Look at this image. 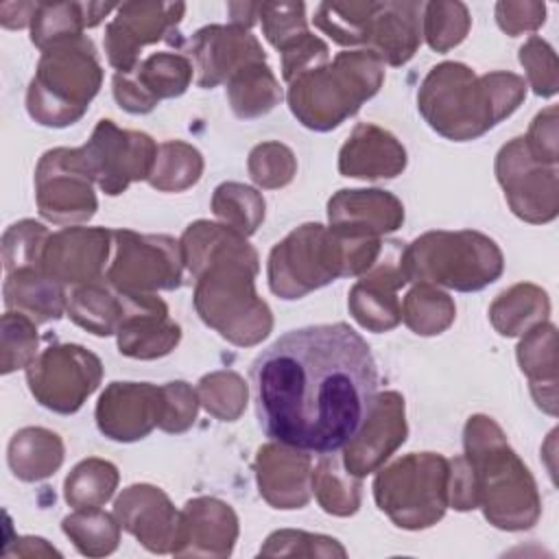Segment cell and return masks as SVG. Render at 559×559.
Here are the masks:
<instances>
[{
    "mask_svg": "<svg viewBox=\"0 0 559 559\" xmlns=\"http://www.w3.org/2000/svg\"><path fill=\"white\" fill-rule=\"evenodd\" d=\"M406 435L404 397L397 391L380 393L356 437L343 448L345 469L356 478L376 472L406 441Z\"/></svg>",
    "mask_w": 559,
    "mask_h": 559,
    "instance_id": "d6986e66",
    "label": "cell"
},
{
    "mask_svg": "<svg viewBox=\"0 0 559 559\" xmlns=\"http://www.w3.org/2000/svg\"><path fill=\"white\" fill-rule=\"evenodd\" d=\"M122 295L124 319L116 332L120 354L140 360H151L170 354L181 338V328L168 317V306L164 304V299H159L155 293Z\"/></svg>",
    "mask_w": 559,
    "mask_h": 559,
    "instance_id": "7402d4cb",
    "label": "cell"
},
{
    "mask_svg": "<svg viewBox=\"0 0 559 559\" xmlns=\"http://www.w3.org/2000/svg\"><path fill=\"white\" fill-rule=\"evenodd\" d=\"M37 352V328L24 312H4L2 317V373L28 367Z\"/></svg>",
    "mask_w": 559,
    "mask_h": 559,
    "instance_id": "681fc988",
    "label": "cell"
},
{
    "mask_svg": "<svg viewBox=\"0 0 559 559\" xmlns=\"http://www.w3.org/2000/svg\"><path fill=\"white\" fill-rule=\"evenodd\" d=\"M496 177L511 212L535 225L550 223L559 212L557 166L539 164L524 138H513L496 155Z\"/></svg>",
    "mask_w": 559,
    "mask_h": 559,
    "instance_id": "4fadbf2b",
    "label": "cell"
},
{
    "mask_svg": "<svg viewBox=\"0 0 559 559\" xmlns=\"http://www.w3.org/2000/svg\"><path fill=\"white\" fill-rule=\"evenodd\" d=\"M406 168V151L393 133L376 124H358L338 153L343 177L391 179Z\"/></svg>",
    "mask_w": 559,
    "mask_h": 559,
    "instance_id": "4316f807",
    "label": "cell"
},
{
    "mask_svg": "<svg viewBox=\"0 0 559 559\" xmlns=\"http://www.w3.org/2000/svg\"><path fill=\"white\" fill-rule=\"evenodd\" d=\"M192 61L181 52H153L129 74H114V98L129 114H148L162 98L181 96L192 81Z\"/></svg>",
    "mask_w": 559,
    "mask_h": 559,
    "instance_id": "2e32d148",
    "label": "cell"
},
{
    "mask_svg": "<svg viewBox=\"0 0 559 559\" xmlns=\"http://www.w3.org/2000/svg\"><path fill=\"white\" fill-rule=\"evenodd\" d=\"M103 378L100 358L74 343L46 347L26 369L35 400L55 413H76Z\"/></svg>",
    "mask_w": 559,
    "mask_h": 559,
    "instance_id": "7c38bea8",
    "label": "cell"
},
{
    "mask_svg": "<svg viewBox=\"0 0 559 559\" xmlns=\"http://www.w3.org/2000/svg\"><path fill=\"white\" fill-rule=\"evenodd\" d=\"M264 557H345L347 550L328 535H312L306 531H275L260 548Z\"/></svg>",
    "mask_w": 559,
    "mask_h": 559,
    "instance_id": "c3c4849f",
    "label": "cell"
},
{
    "mask_svg": "<svg viewBox=\"0 0 559 559\" xmlns=\"http://www.w3.org/2000/svg\"><path fill=\"white\" fill-rule=\"evenodd\" d=\"M50 238V231L35 221H20L4 234L2 255L7 273L22 266H41V253Z\"/></svg>",
    "mask_w": 559,
    "mask_h": 559,
    "instance_id": "bcb514c9",
    "label": "cell"
},
{
    "mask_svg": "<svg viewBox=\"0 0 559 559\" xmlns=\"http://www.w3.org/2000/svg\"><path fill=\"white\" fill-rule=\"evenodd\" d=\"M4 304L24 312L35 323L55 321L68 310L63 284L44 273L41 266H22L7 275Z\"/></svg>",
    "mask_w": 559,
    "mask_h": 559,
    "instance_id": "f1b7e54d",
    "label": "cell"
},
{
    "mask_svg": "<svg viewBox=\"0 0 559 559\" xmlns=\"http://www.w3.org/2000/svg\"><path fill=\"white\" fill-rule=\"evenodd\" d=\"M520 63L537 96L548 98L557 94V57L546 39L531 35L520 48Z\"/></svg>",
    "mask_w": 559,
    "mask_h": 559,
    "instance_id": "f907efd6",
    "label": "cell"
},
{
    "mask_svg": "<svg viewBox=\"0 0 559 559\" xmlns=\"http://www.w3.org/2000/svg\"><path fill=\"white\" fill-rule=\"evenodd\" d=\"M404 323L419 336H435L448 330L456 317L452 297L432 284L419 282L400 304Z\"/></svg>",
    "mask_w": 559,
    "mask_h": 559,
    "instance_id": "e575fe53",
    "label": "cell"
},
{
    "mask_svg": "<svg viewBox=\"0 0 559 559\" xmlns=\"http://www.w3.org/2000/svg\"><path fill=\"white\" fill-rule=\"evenodd\" d=\"M518 345V362L531 382L535 404L548 415H557V328L537 323Z\"/></svg>",
    "mask_w": 559,
    "mask_h": 559,
    "instance_id": "83f0119b",
    "label": "cell"
},
{
    "mask_svg": "<svg viewBox=\"0 0 559 559\" xmlns=\"http://www.w3.org/2000/svg\"><path fill=\"white\" fill-rule=\"evenodd\" d=\"M186 4L181 2H124L105 28V52L109 63L129 74L135 70L138 52L146 44L177 41V24Z\"/></svg>",
    "mask_w": 559,
    "mask_h": 559,
    "instance_id": "5bb4252c",
    "label": "cell"
},
{
    "mask_svg": "<svg viewBox=\"0 0 559 559\" xmlns=\"http://www.w3.org/2000/svg\"><path fill=\"white\" fill-rule=\"evenodd\" d=\"M238 537V518L218 498L188 500L179 511V528L173 555L186 557H227Z\"/></svg>",
    "mask_w": 559,
    "mask_h": 559,
    "instance_id": "603a6c76",
    "label": "cell"
},
{
    "mask_svg": "<svg viewBox=\"0 0 559 559\" xmlns=\"http://www.w3.org/2000/svg\"><path fill=\"white\" fill-rule=\"evenodd\" d=\"M190 61H194L197 85L207 90L227 83L234 72L253 61H266L260 41L242 26L212 24L199 28L188 44Z\"/></svg>",
    "mask_w": 559,
    "mask_h": 559,
    "instance_id": "ffe728a7",
    "label": "cell"
},
{
    "mask_svg": "<svg viewBox=\"0 0 559 559\" xmlns=\"http://www.w3.org/2000/svg\"><path fill=\"white\" fill-rule=\"evenodd\" d=\"M68 317L96 336L116 334L124 319V295L105 277L81 284L68 299Z\"/></svg>",
    "mask_w": 559,
    "mask_h": 559,
    "instance_id": "f546056e",
    "label": "cell"
},
{
    "mask_svg": "<svg viewBox=\"0 0 559 559\" xmlns=\"http://www.w3.org/2000/svg\"><path fill=\"white\" fill-rule=\"evenodd\" d=\"M421 15V35H426L428 46L437 52H448L459 46L472 24L469 11L463 2H428L424 4Z\"/></svg>",
    "mask_w": 559,
    "mask_h": 559,
    "instance_id": "7bdbcfd3",
    "label": "cell"
},
{
    "mask_svg": "<svg viewBox=\"0 0 559 559\" xmlns=\"http://www.w3.org/2000/svg\"><path fill=\"white\" fill-rule=\"evenodd\" d=\"M312 489L325 513L352 515L360 507V478L343 469L336 452L325 454L312 472Z\"/></svg>",
    "mask_w": 559,
    "mask_h": 559,
    "instance_id": "836d02e7",
    "label": "cell"
},
{
    "mask_svg": "<svg viewBox=\"0 0 559 559\" xmlns=\"http://www.w3.org/2000/svg\"><path fill=\"white\" fill-rule=\"evenodd\" d=\"M258 424L277 443L330 454L365 424L378 389L367 341L347 323L282 334L251 365Z\"/></svg>",
    "mask_w": 559,
    "mask_h": 559,
    "instance_id": "6da1fadb",
    "label": "cell"
},
{
    "mask_svg": "<svg viewBox=\"0 0 559 559\" xmlns=\"http://www.w3.org/2000/svg\"><path fill=\"white\" fill-rule=\"evenodd\" d=\"M35 190L39 214L52 223H83L98 207L90 177L72 166L68 148H52L41 155Z\"/></svg>",
    "mask_w": 559,
    "mask_h": 559,
    "instance_id": "9a60e30c",
    "label": "cell"
},
{
    "mask_svg": "<svg viewBox=\"0 0 559 559\" xmlns=\"http://www.w3.org/2000/svg\"><path fill=\"white\" fill-rule=\"evenodd\" d=\"M203 173L201 153L186 142L170 140L157 146V157L148 183L162 192H181L194 186Z\"/></svg>",
    "mask_w": 559,
    "mask_h": 559,
    "instance_id": "8d00e7d4",
    "label": "cell"
},
{
    "mask_svg": "<svg viewBox=\"0 0 559 559\" xmlns=\"http://www.w3.org/2000/svg\"><path fill=\"white\" fill-rule=\"evenodd\" d=\"M463 441L485 518L504 531L535 526L542 515L539 491L502 428L491 417L474 415L465 424Z\"/></svg>",
    "mask_w": 559,
    "mask_h": 559,
    "instance_id": "277c9868",
    "label": "cell"
},
{
    "mask_svg": "<svg viewBox=\"0 0 559 559\" xmlns=\"http://www.w3.org/2000/svg\"><path fill=\"white\" fill-rule=\"evenodd\" d=\"M528 153L546 166H557V107L550 105L544 111H539L524 138Z\"/></svg>",
    "mask_w": 559,
    "mask_h": 559,
    "instance_id": "f5cc1de1",
    "label": "cell"
},
{
    "mask_svg": "<svg viewBox=\"0 0 559 559\" xmlns=\"http://www.w3.org/2000/svg\"><path fill=\"white\" fill-rule=\"evenodd\" d=\"M424 2H376L367 50L382 63L404 66L421 44Z\"/></svg>",
    "mask_w": 559,
    "mask_h": 559,
    "instance_id": "484cf974",
    "label": "cell"
},
{
    "mask_svg": "<svg viewBox=\"0 0 559 559\" xmlns=\"http://www.w3.org/2000/svg\"><path fill=\"white\" fill-rule=\"evenodd\" d=\"M347 275V242L321 223L293 229L269 255V286L282 299H299Z\"/></svg>",
    "mask_w": 559,
    "mask_h": 559,
    "instance_id": "9c48e42d",
    "label": "cell"
},
{
    "mask_svg": "<svg viewBox=\"0 0 559 559\" xmlns=\"http://www.w3.org/2000/svg\"><path fill=\"white\" fill-rule=\"evenodd\" d=\"M109 249L111 229L66 227L50 234L41 253V269L59 284H92L105 277Z\"/></svg>",
    "mask_w": 559,
    "mask_h": 559,
    "instance_id": "ac0fdd59",
    "label": "cell"
},
{
    "mask_svg": "<svg viewBox=\"0 0 559 559\" xmlns=\"http://www.w3.org/2000/svg\"><path fill=\"white\" fill-rule=\"evenodd\" d=\"M212 212L223 225L242 236H251L264 221V199L258 190L245 183L225 181L212 194Z\"/></svg>",
    "mask_w": 559,
    "mask_h": 559,
    "instance_id": "60d3db41",
    "label": "cell"
},
{
    "mask_svg": "<svg viewBox=\"0 0 559 559\" xmlns=\"http://www.w3.org/2000/svg\"><path fill=\"white\" fill-rule=\"evenodd\" d=\"M306 4L304 2H262L258 4V17L262 22L264 37L284 52L295 46L301 37H306Z\"/></svg>",
    "mask_w": 559,
    "mask_h": 559,
    "instance_id": "f6af8a7d",
    "label": "cell"
},
{
    "mask_svg": "<svg viewBox=\"0 0 559 559\" xmlns=\"http://www.w3.org/2000/svg\"><path fill=\"white\" fill-rule=\"evenodd\" d=\"M83 28H92L90 2H37V11L31 22V39L44 50L55 41L81 35Z\"/></svg>",
    "mask_w": 559,
    "mask_h": 559,
    "instance_id": "f35d334b",
    "label": "cell"
},
{
    "mask_svg": "<svg viewBox=\"0 0 559 559\" xmlns=\"http://www.w3.org/2000/svg\"><path fill=\"white\" fill-rule=\"evenodd\" d=\"M164 419L159 424L166 432H183L188 430L197 419L199 408V395L192 391V386L183 380L166 382L164 384Z\"/></svg>",
    "mask_w": 559,
    "mask_h": 559,
    "instance_id": "816d5d0a",
    "label": "cell"
},
{
    "mask_svg": "<svg viewBox=\"0 0 559 559\" xmlns=\"http://www.w3.org/2000/svg\"><path fill=\"white\" fill-rule=\"evenodd\" d=\"M103 83V68L92 39L68 37L41 50L37 74L26 94L31 118L46 127L74 124Z\"/></svg>",
    "mask_w": 559,
    "mask_h": 559,
    "instance_id": "8992f818",
    "label": "cell"
},
{
    "mask_svg": "<svg viewBox=\"0 0 559 559\" xmlns=\"http://www.w3.org/2000/svg\"><path fill=\"white\" fill-rule=\"evenodd\" d=\"M408 277L459 293L483 290L502 275L496 240L474 229L426 231L406 249Z\"/></svg>",
    "mask_w": 559,
    "mask_h": 559,
    "instance_id": "52a82bcc",
    "label": "cell"
},
{
    "mask_svg": "<svg viewBox=\"0 0 559 559\" xmlns=\"http://www.w3.org/2000/svg\"><path fill=\"white\" fill-rule=\"evenodd\" d=\"M376 2H321L314 9V26L341 46L367 44Z\"/></svg>",
    "mask_w": 559,
    "mask_h": 559,
    "instance_id": "74e56055",
    "label": "cell"
},
{
    "mask_svg": "<svg viewBox=\"0 0 559 559\" xmlns=\"http://www.w3.org/2000/svg\"><path fill=\"white\" fill-rule=\"evenodd\" d=\"M330 229L349 238H380L404 223L402 201L386 190H338L328 201Z\"/></svg>",
    "mask_w": 559,
    "mask_h": 559,
    "instance_id": "cb8c5ba5",
    "label": "cell"
},
{
    "mask_svg": "<svg viewBox=\"0 0 559 559\" xmlns=\"http://www.w3.org/2000/svg\"><path fill=\"white\" fill-rule=\"evenodd\" d=\"M114 515L127 533H131L151 552H173L179 528V511L168 496L153 485L127 487L116 504Z\"/></svg>",
    "mask_w": 559,
    "mask_h": 559,
    "instance_id": "44dd1931",
    "label": "cell"
},
{
    "mask_svg": "<svg viewBox=\"0 0 559 559\" xmlns=\"http://www.w3.org/2000/svg\"><path fill=\"white\" fill-rule=\"evenodd\" d=\"M164 386L111 382L96 404L98 430L114 441L144 439L164 419Z\"/></svg>",
    "mask_w": 559,
    "mask_h": 559,
    "instance_id": "e0dca14e",
    "label": "cell"
},
{
    "mask_svg": "<svg viewBox=\"0 0 559 559\" xmlns=\"http://www.w3.org/2000/svg\"><path fill=\"white\" fill-rule=\"evenodd\" d=\"M63 443L46 428H22L9 443V465L22 480H44L59 469Z\"/></svg>",
    "mask_w": 559,
    "mask_h": 559,
    "instance_id": "1f68e13d",
    "label": "cell"
},
{
    "mask_svg": "<svg viewBox=\"0 0 559 559\" xmlns=\"http://www.w3.org/2000/svg\"><path fill=\"white\" fill-rule=\"evenodd\" d=\"M61 526L79 552L87 557L111 555L120 542V524L100 507L74 509L63 518Z\"/></svg>",
    "mask_w": 559,
    "mask_h": 559,
    "instance_id": "d590c367",
    "label": "cell"
},
{
    "mask_svg": "<svg viewBox=\"0 0 559 559\" xmlns=\"http://www.w3.org/2000/svg\"><path fill=\"white\" fill-rule=\"evenodd\" d=\"M68 157L105 194L116 197L129 183L148 179L157 144L142 131L120 129L114 120H98L92 138L79 148H68Z\"/></svg>",
    "mask_w": 559,
    "mask_h": 559,
    "instance_id": "30bf717a",
    "label": "cell"
},
{
    "mask_svg": "<svg viewBox=\"0 0 559 559\" xmlns=\"http://www.w3.org/2000/svg\"><path fill=\"white\" fill-rule=\"evenodd\" d=\"M227 100L238 118L251 120L269 114L282 100V87L266 61H253L229 76Z\"/></svg>",
    "mask_w": 559,
    "mask_h": 559,
    "instance_id": "d6a6232c",
    "label": "cell"
},
{
    "mask_svg": "<svg viewBox=\"0 0 559 559\" xmlns=\"http://www.w3.org/2000/svg\"><path fill=\"white\" fill-rule=\"evenodd\" d=\"M199 402L210 415L223 421H234L247 406V384L234 371H214L199 382Z\"/></svg>",
    "mask_w": 559,
    "mask_h": 559,
    "instance_id": "ee69618b",
    "label": "cell"
},
{
    "mask_svg": "<svg viewBox=\"0 0 559 559\" xmlns=\"http://www.w3.org/2000/svg\"><path fill=\"white\" fill-rule=\"evenodd\" d=\"M260 496L275 509H301L310 500L312 461L304 450L266 443L255 456Z\"/></svg>",
    "mask_w": 559,
    "mask_h": 559,
    "instance_id": "d4e9b609",
    "label": "cell"
},
{
    "mask_svg": "<svg viewBox=\"0 0 559 559\" xmlns=\"http://www.w3.org/2000/svg\"><path fill=\"white\" fill-rule=\"evenodd\" d=\"M384 63L369 50H345L288 83L293 116L312 131L336 129L378 94Z\"/></svg>",
    "mask_w": 559,
    "mask_h": 559,
    "instance_id": "5b68a950",
    "label": "cell"
},
{
    "mask_svg": "<svg viewBox=\"0 0 559 559\" xmlns=\"http://www.w3.org/2000/svg\"><path fill=\"white\" fill-rule=\"evenodd\" d=\"M63 487L70 507H103L118 487V469L109 461L85 459L68 474Z\"/></svg>",
    "mask_w": 559,
    "mask_h": 559,
    "instance_id": "ab89813d",
    "label": "cell"
},
{
    "mask_svg": "<svg viewBox=\"0 0 559 559\" xmlns=\"http://www.w3.org/2000/svg\"><path fill=\"white\" fill-rule=\"evenodd\" d=\"M227 11L231 13V22L242 28H249L258 17V4H249V2H229Z\"/></svg>",
    "mask_w": 559,
    "mask_h": 559,
    "instance_id": "11a10c76",
    "label": "cell"
},
{
    "mask_svg": "<svg viewBox=\"0 0 559 559\" xmlns=\"http://www.w3.org/2000/svg\"><path fill=\"white\" fill-rule=\"evenodd\" d=\"M550 314V299L535 284H515L489 306V319L502 336H522Z\"/></svg>",
    "mask_w": 559,
    "mask_h": 559,
    "instance_id": "4dcf8cb0",
    "label": "cell"
},
{
    "mask_svg": "<svg viewBox=\"0 0 559 559\" xmlns=\"http://www.w3.org/2000/svg\"><path fill=\"white\" fill-rule=\"evenodd\" d=\"M114 258L105 280L133 295H153L181 286L183 253L181 242L164 234H135L131 229H111Z\"/></svg>",
    "mask_w": 559,
    "mask_h": 559,
    "instance_id": "8fae6325",
    "label": "cell"
},
{
    "mask_svg": "<svg viewBox=\"0 0 559 559\" xmlns=\"http://www.w3.org/2000/svg\"><path fill=\"white\" fill-rule=\"evenodd\" d=\"M347 308L352 317L369 332H386L402 321L400 299L395 293L365 284L360 280L349 290Z\"/></svg>",
    "mask_w": 559,
    "mask_h": 559,
    "instance_id": "b9f144b4",
    "label": "cell"
},
{
    "mask_svg": "<svg viewBox=\"0 0 559 559\" xmlns=\"http://www.w3.org/2000/svg\"><path fill=\"white\" fill-rule=\"evenodd\" d=\"M544 20H546V4L542 2H498L496 4V22L511 37L539 28Z\"/></svg>",
    "mask_w": 559,
    "mask_h": 559,
    "instance_id": "db71d44e",
    "label": "cell"
},
{
    "mask_svg": "<svg viewBox=\"0 0 559 559\" xmlns=\"http://www.w3.org/2000/svg\"><path fill=\"white\" fill-rule=\"evenodd\" d=\"M251 179L262 188H282L293 181L297 162L293 151L280 142H262L251 148L247 162Z\"/></svg>",
    "mask_w": 559,
    "mask_h": 559,
    "instance_id": "7dc6e473",
    "label": "cell"
},
{
    "mask_svg": "<svg viewBox=\"0 0 559 559\" xmlns=\"http://www.w3.org/2000/svg\"><path fill=\"white\" fill-rule=\"evenodd\" d=\"M450 461L435 452H413L384 467L373 480V498L395 526L419 531L437 524L450 507Z\"/></svg>",
    "mask_w": 559,
    "mask_h": 559,
    "instance_id": "ba28073f",
    "label": "cell"
},
{
    "mask_svg": "<svg viewBox=\"0 0 559 559\" xmlns=\"http://www.w3.org/2000/svg\"><path fill=\"white\" fill-rule=\"evenodd\" d=\"M183 264L197 277L194 308L223 338L255 345L269 336L273 317L255 293L258 253L236 229L197 221L181 236Z\"/></svg>",
    "mask_w": 559,
    "mask_h": 559,
    "instance_id": "7a4b0ae2",
    "label": "cell"
},
{
    "mask_svg": "<svg viewBox=\"0 0 559 559\" xmlns=\"http://www.w3.org/2000/svg\"><path fill=\"white\" fill-rule=\"evenodd\" d=\"M526 98V81L513 72L476 76L459 61L435 66L417 92L424 120L454 142L476 140L509 118Z\"/></svg>",
    "mask_w": 559,
    "mask_h": 559,
    "instance_id": "3957f363",
    "label": "cell"
}]
</instances>
